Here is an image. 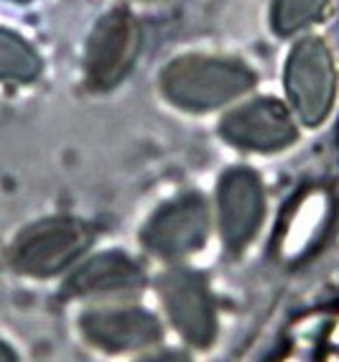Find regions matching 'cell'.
I'll return each instance as SVG.
<instances>
[{
  "instance_id": "5bb4252c",
  "label": "cell",
  "mask_w": 339,
  "mask_h": 362,
  "mask_svg": "<svg viewBox=\"0 0 339 362\" xmlns=\"http://www.w3.org/2000/svg\"><path fill=\"white\" fill-rule=\"evenodd\" d=\"M138 362H189V355L182 349H158V352L141 357Z\"/></svg>"
},
{
  "instance_id": "4fadbf2b",
  "label": "cell",
  "mask_w": 339,
  "mask_h": 362,
  "mask_svg": "<svg viewBox=\"0 0 339 362\" xmlns=\"http://www.w3.org/2000/svg\"><path fill=\"white\" fill-rule=\"evenodd\" d=\"M329 0H275L273 23L278 33H296L324 13Z\"/></svg>"
},
{
  "instance_id": "30bf717a",
  "label": "cell",
  "mask_w": 339,
  "mask_h": 362,
  "mask_svg": "<svg viewBox=\"0 0 339 362\" xmlns=\"http://www.w3.org/2000/svg\"><path fill=\"white\" fill-rule=\"evenodd\" d=\"M143 271L136 258L123 250H102L79 265L66 281V293L77 298L112 296L138 288Z\"/></svg>"
},
{
  "instance_id": "8fae6325",
  "label": "cell",
  "mask_w": 339,
  "mask_h": 362,
  "mask_svg": "<svg viewBox=\"0 0 339 362\" xmlns=\"http://www.w3.org/2000/svg\"><path fill=\"white\" fill-rule=\"evenodd\" d=\"M326 217H329V197L324 192H311L304 197L286 225V233L280 240V255L286 260L301 258L314 245Z\"/></svg>"
},
{
  "instance_id": "9c48e42d",
  "label": "cell",
  "mask_w": 339,
  "mask_h": 362,
  "mask_svg": "<svg viewBox=\"0 0 339 362\" xmlns=\"http://www.w3.org/2000/svg\"><path fill=\"white\" fill-rule=\"evenodd\" d=\"M220 133L232 146L270 153L296 141V123L278 100L255 98L232 107L222 117Z\"/></svg>"
},
{
  "instance_id": "ba28073f",
  "label": "cell",
  "mask_w": 339,
  "mask_h": 362,
  "mask_svg": "<svg viewBox=\"0 0 339 362\" xmlns=\"http://www.w3.org/2000/svg\"><path fill=\"white\" fill-rule=\"evenodd\" d=\"M266 214L261 179L250 168H230L217 187V225L230 250H242L258 235Z\"/></svg>"
},
{
  "instance_id": "277c9868",
  "label": "cell",
  "mask_w": 339,
  "mask_h": 362,
  "mask_svg": "<svg viewBox=\"0 0 339 362\" xmlns=\"http://www.w3.org/2000/svg\"><path fill=\"white\" fill-rule=\"evenodd\" d=\"M209 235V209L199 194L166 202L145 222L141 240L148 252L166 260L186 258L204 245Z\"/></svg>"
},
{
  "instance_id": "2e32d148",
  "label": "cell",
  "mask_w": 339,
  "mask_h": 362,
  "mask_svg": "<svg viewBox=\"0 0 339 362\" xmlns=\"http://www.w3.org/2000/svg\"><path fill=\"white\" fill-rule=\"evenodd\" d=\"M329 342H332L334 347H339V319H337V324H334L332 334H329Z\"/></svg>"
},
{
  "instance_id": "7c38bea8",
  "label": "cell",
  "mask_w": 339,
  "mask_h": 362,
  "mask_svg": "<svg viewBox=\"0 0 339 362\" xmlns=\"http://www.w3.org/2000/svg\"><path fill=\"white\" fill-rule=\"evenodd\" d=\"M41 57L20 33L0 28V82L28 84L41 74Z\"/></svg>"
},
{
  "instance_id": "5b68a950",
  "label": "cell",
  "mask_w": 339,
  "mask_h": 362,
  "mask_svg": "<svg viewBox=\"0 0 339 362\" xmlns=\"http://www.w3.org/2000/svg\"><path fill=\"white\" fill-rule=\"evenodd\" d=\"M158 298L174 329L191 344L207 349L217 339V309L207 284L191 271H169L158 279Z\"/></svg>"
},
{
  "instance_id": "6da1fadb",
  "label": "cell",
  "mask_w": 339,
  "mask_h": 362,
  "mask_svg": "<svg viewBox=\"0 0 339 362\" xmlns=\"http://www.w3.org/2000/svg\"><path fill=\"white\" fill-rule=\"evenodd\" d=\"M253 82L255 74L242 62L204 54H186L174 59L158 77L163 98L189 112L217 110L245 95Z\"/></svg>"
},
{
  "instance_id": "8992f818",
  "label": "cell",
  "mask_w": 339,
  "mask_h": 362,
  "mask_svg": "<svg viewBox=\"0 0 339 362\" xmlns=\"http://www.w3.org/2000/svg\"><path fill=\"white\" fill-rule=\"evenodd\" d=\"M79 332L92 347L125 355V352H141L161 342L163 329L156 314H150L143 306L131 304H107L87 309L79 317Z\"/></svg>"
},
{
  "instance_id": "7a4b0ae2",
  "label": "cell",
  "mask_w": 339,
  "mask_h": 362,
  "mask_svg": "<svg viewBox=\"0 0 339 362\" xmlns=\"http://www.w3.org/2000/svg\"><path fill=\"white\" fill-rule=\"evenodd\" d=\"M92 230L74 217H46L23 227L11 245V268L28 279H52L79 260Z\"/></svg>"
},
{
  "instance_id": "52a82bcc",
  "label": "cell",
  "mask_w": 339,
  "mask_h": 362,
  "mask_svg": "<svg viewBox=\"0 0 339 362\" xmlns=\"http://www.w3.org/2000/svg\"><path fill=\"white\" fill-rule=\"evenodd\" d=\"M141 31L128 11H110L97 21L87 41L85 71L92 90H110L131 71Z\"/></svg>"
},
{
  "instance_id": "9a60e30c",
  "label": "cell",
  "mask_w": 339,
  "mask_h": 362,
  "mask_svg": "<svg viewBox=\"0 0 339 362\" xmlns=\"http://www.w3.org/2000/svg\"><path fill=\"white\" fill-rule=\"evenodd\" d=\"M0 362H18V355L13 352V347L6 344L3 339H0Z\"/></svg>"
},
{
  "instance_id": "3957f363",
  "label": "cell",
  "mask_w": 339,
  "mask_h": 362,
  "mask_svg": "<svg viewBox=\"0 0 339 362\" xmlns=\"http://www.w3.org/2000/svg\"><path fill=\"white\" fill-rule=\"evenodd\" d=\"M286 92L304 125L326 120L337 92V69L329 46L316 36L301 39L291 49L286 64Z\"/></svg>"
}]
</instances>
